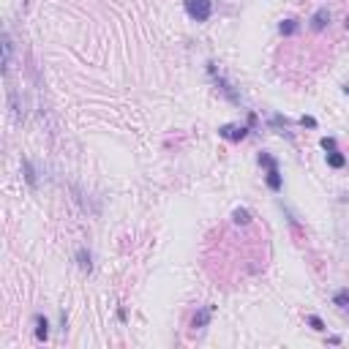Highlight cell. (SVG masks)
I'll return each instance as SVG.
<instances>
[{
  "label": "cell",
  "mask_w": 349,
  "mask_h": 349,
  "mask_svg": "<svg viewBox=\"0 0 349 349\" xmlns=\"http://www.w3.org/2000/svg\"><path fill=\"white\" fill-rule=\"evenodd\" d=\"M218 134L224 139H229V142H240V139H246L248 137V126H221L218 129Z\"/></svg>",
  "instance_id": "obj_3"
},
{
  "label": "cell",
  "mask_w": 349,
  "mask_h": 349,
  "mask_svg": "<svg viewBox=\"0 0 349 349\" xmlns=\"http://www.w3.org/2000/svg\"><path fill=\"white\" fill-rule=\"evenodd\" d=\"M213 311H216V306H205V308H199V311L194 314V319H191V327H194V330H205V327L210 325Z\"/></svg>",
  "instance_id": "obj_4"
},
{
  "label": "cell",
  "mask_w": 349,
  "mask_h": 349,
  "mask_svg": "<svg viewBox=\"0 0 349 349\" xmlns=\"http://www.w3.org/2000/svg\"><path fill=\"white\" fill-rule=\"evenodd\" d=\"M325 158H327V166H333V169H344L346 166V156L341 150H330Z\"/></svg>",
  "instance_id": "obj_8"
},
{
  "label": "cell",
  "mask_w": 349,
  "mask_h": 349,
  "mask_svg": "<svg viewBox=\"0 0 349 349\" xmlns=\"http://www.w3.org/2000/svg\"><path fill=\"white\" fill-rule=\"evenodd\" d=\"M207 74H210V79H213V82H216V87H218L221 93H224L226 98H229L232 104H240V96H238V93H235V87L229 85V79H226L224 74H221V71L216 69V63H207Z\"/></svg>",
  "instance_id": "obj_2"
},
{
  "label": "cell",
  "mask_w": 349,
  "mask_h": 349,
  "mask_svg": "<svg viewBox=\"0 0 349 349\" xmlns=\"http://www.w3.org/2000/svg\"><path fill=\"white\" fill-rule=\"evenodd\" d=\"M77 262H79V267H82V270H90V267H93L90 251H87V248H79V251H77Z\"/></svg>",
  "instance_id": "obj_12"
},
{
  "label": "cell",
  "mask_w": 349,
  "mask_h": 349,
  "mask_svg": "<svg viewBox=\"0 0 349 349\" xmlns=\"http://www.w3.org/2000/svg\"><path fill=\"white\" fill-rule=\"evenodd\" d=\"M36 338L38 341L49 338V319H46L44 314H36Z\"/></svg>",
  "instance_id": "obj_6"
},
{
  "label": "cell",
  "mask_w": 349,
  "mask_h": 349,
  "mask_svg": "<svg viewBox=\"0 0 349 349\" xmlns=\"http://www.w3.org/2000/svg\"><path fill=\"white\" fill-rule=\"evenodd\" d=\"M22 169H25V180H28V186H30V189H36V186H38V174H36V169H33V164L28 158H22Z\"/></svg>",
  "instance_id": "obj_10"
},
{
  "label": "cell",
  "mask_w": 349,
  "mask_h": 349,
  "mask_svg": "<svg viewBox=\"0 0 349 349\" xmlns=\"http://www.w3.org/2000/svg\"><path fill=\"white\" fill-rule=\"evenodd\" d=\"M327 22H330V11H327V9H319L317 14L311 17V30H325Z\"/></svg>",
  "instance_id": "obj_5"
},
{
  "label": "cell",
  "mask_w": 349,
  "mask_h": 349,
  "mask_svg": "<svg viewBox=\"0 0 349 349\" xmlns=\"http://www.w3.org/2000/svg\"><path fill=\"white\" fill-rule=\"evenodd\" d=\"M232 224L248 226V224H251V210H246V207H235V210H232Z\"/></svg>",
  "instance_id": "obj_7"
},
{
  "label": "cell",
  "mask_w": 349,
  "mask_h": 349,
  "mask_svg": "<svg viewBox=\"0 0 349 349\" xmlns=\"http://www.w3.org/2000/svg\"><path fill=\"white\" fill-rule=\"evenodd\" d=\"M11 69V36L3 33V74H9Z\"/></svg>",
  "instance_id": "obj_9"
},
{
  "label": "cell",
  "mask_w": 349,
  "mask_h": 349,
  "mask_svg": "<svg viewBox=\"0 0 349 349\" xmlns=\"http://www.w3.org/2000/svg\"><path fill=\"white\" fill-rule=\"evenodd\" d=\"M298 30H300L298 19H284V22L278 25V33H281V36H295Z\"/></svg>",
  "instance_id": "obj_11"
},
{
  "label": "cell",
  "mask_w": 349,
  "mask_h": 349,
  "mask_svg": "<svg viewBox=\"0 0 349 349\" xmlns=\"http://www.w3.org/2000/svg\"><path fill=\"white\" fill-rule=\"evenodd\" d=\"M183 6L194 22H207L213 14V0H183Z\"/></svg>",
  "instance_id": "obj_1"
},
{
  "label": "cell",
  "mask_w": 349,
  "mask_h": 349,
  "mask_svg": "<svg viewBox=\"0 0 349 349\" xmlns=\"http://www.w3.org/2000/svg\"><path fill=\"white\" fill-rule=\"evenodd\" d=\"M254 126H257V115L251 112V115H248V129H254Z\"/></svg>",
  "instance_id": "obj_17"
},
{
  "label": "cell",
  "mask_w": 349,
  "mask_h": 349,
  "mask_svg": "<svg viewBox=\"0 0 349 349\" xmlns=\"http://www.w3.org/2000/svg\"><path fill=\"white\" fill-rule=\"evenodd\" d=\"M344 93H346V96H349V85H344Z\"/></svg>",
  "instance_id": "obj_18"
},
{
  "label": "cell",
  "mask_w": 349,
  "mask_h": 349,
  "mask_svg": "<svg viewBox=\"0 0 349 349\" xmlns=\"http://www.w3.org/2000/svg\"><path fill=\"white\" fill-rule=\"evenodd\" d=\"M300 126H306V129H317V120L308 118V115H303V118H300Z\"/></svg>",
  "instance_id": "obj_16"
},
{
  "label": "cell",
  "mask_w": 349,
  "mask_h": 349,
  "mask_svg": "<svg viewBox=\"0 0 349 349\" xmlns=\"http://www.w3.org/2000/svg\"><path fill=\"white\" fill-rule=\"evenodd\" d=\"M322 150H327V153H330V150H338V145H335V139L333 137H322Z\"/></svg>",
  "instance_id": "obj_15"
},
{
  "label": "cell",
  "mask_w": 349,
  "mask_h": 349,
  "mask_svg": "<svg viewBox=\"0 0 349 349\" xmlns=\"http://www.w3.org/2000/svg\"><path fill=\"white\" fill-rule=\"evenodd\" d=\"M308 325H311L317 333H322V330H325V322H322V319L317 317V314H311V317H308Z\"/></svg>",
  "instance_id": "obj_14"
},
{
  "label": "cell",
  "mask_w": 349,
  "mask_h": 349,
  "mask_svg": "<svg viewBox=\"0 0 349 349\" xmlns=\"http://www.w3.org/2000/svg\"><path fill=\"white\" fill-rule=\"evenodd\" d=\"M346 28H349V17H346Z\"/></svg>",
  "instance_id": "obj_19"
},
{
  "label": "cell",
  "mask_w": 349,
  "mask_h": 349,
  "mask_svg": "<svg viewBox=\"0 0 349 349\" xmlns=\"http://www.w3.org/2000/svg\"><path fill=\"white\" fill-rule=\"evenodd\" d=\"M333 303L338 306V308H346L349 306V289H338L333 295Z\"/></svg>",
  "instance_id": "obj_13"
}]
</instances>
